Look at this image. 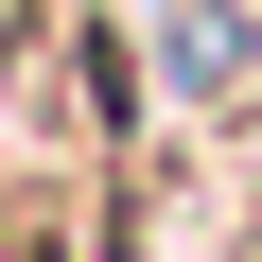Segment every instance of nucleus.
Masks as SVG:
<instances>
[{
  "mask_svg": "<svg viewBox=\"0 0 262 262\" xmlns=\"http://www.w3.org/2000/svg\"><path fill=\"white\" fill-rule=\"evenodd\" d=\"M88 18L140 35L175 140H210V122H245V105H262V0H88Z\"/></svg>",
  "mask_w": 262,
  "mask_h": 262,
  "instance_id": "1",
  "label": "nucleus"
},
{
  "mask_svg": "<svg viewBox=\"0 0 262 262\" xmlns=\"http://www.w3.org/2000/svg\"><path fill=\"white\" fill-rule=\"evenodd\" d=\"M35 35H53V0H0V70H18V53H35Z\"/></svg>",
  "mask_w": 262,
  "mask_h": 262,
  "instance_id": "2",
  "label": "nucleus"
}]
</instances>
